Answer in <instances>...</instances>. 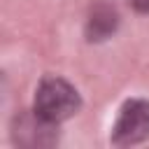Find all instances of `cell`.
I'll return each instance as SVG.
<instances>
[{
    "mask_svg": "<svg viewBox=\"0 0 149 149\" xmlns=\"http://www.w3.org/2000/svg\"><path fill=\"white\" fill-rule=\"evenodd\" d=\"M81 107V98L77 88L61 77H44L35 91V112L54 123H61L77 114Z\"/></svg>",
    "mask_w": 149,
    "mask_h": 149,
    "instance_id": "cell-1",
    "label": "cell"
},
{
    "mask_svg": "<svg viewBox=\"0 0 149 149\" xmlns=\"http://www.w3.org/2000/svg\"><path fill=\"white\" fill-rule=\"evenodd\" d=\"M149 137V100L130 98L121 105L119 116L112 126V144L130 147Z\"/></svg>",
    "mask_w": 149,
    "mask_h": 149,
    "instance_id": "cell-2",
    "label": "cell"
},
{
    "mask_svg": "<svg viewBox=\"0 0 149 149\" xmlns=\"http://www.w3.org/2000/svg\"><path fill=\"white\" fill-rule=\"evenodd\" d=\"M58 123L42 119L35 109L33 114H23L14 123V142L26 147H49L58 140V133L54 130Z\"/></svg>",
    "mask_w": 149,
    "mask_h": 149,
    "instance_id": "cell-3",
    "label": "cell"
},
{
    "mask_svg": "<svg viewBox=\"0 0 149 149\" xmlns=\"http://www.w3.org/2000/svg\"><path fill=\"white\" fill-rule=\"evenodd\" d=\"M119 28V12L109 2H98L88 19H86V40L88 42H102L112 37Z\"/></svg>",
    "mask_w": 149,
    "mask_h": 149,
    "instance_id": "cell-4",
    "label": "cell"
},
{
    "mask_svg": "<svg viewBox=\"0 0 149 149\" xmlns=\"http://www.w3.org/2000/svg\"><path fill=\"white\" fill-rule=\"evenodd\" d=\"M130 5L137 12H149V0H130Z\"/></svg>",
    "mask_w": 149,
    "mask_h": 149,
    "instance_id": "cell-5",
    "label": "cell"
}]
</instances>
